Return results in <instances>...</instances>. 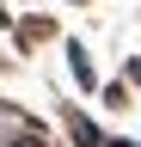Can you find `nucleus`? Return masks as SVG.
<instances>
[{"instance_id": "20e7f679", "label": "nucleus", "mask_w": 141, "mask_h": 147, "mask_svg": "<svg viewBox=\"0 0 141 147\" xmlns=\"http://www.w3.org/2000/svg\"><path fill=\"white\" fill-rule=\"evenodd\" d=\"M129 80H135V86H141V61H129Z\"/></svg>"}, {"instance_id": "7ed1b4c3", "label": "nucleus", "mask_w": 141, "mask_h": 147, "mask_svg": "<svg viewBox=\"0 0 141 147\" xmlns=\"http://www.w3.org/2000/svg\"><path fill=\"white\" fill-rule=\"evenodd\" d=\"M6 147H43V135H12Z\"/></svg>"}, {"instance_id": "f257e3e1", "label": "nucleus", "mask_w": 141, "mask_h": 147, "mask_svg": "<svg viewBox=\"0 0 141 147\" xmlns=\"http://www.w3.org/2000/svg\"><path fill=\"white\" fill-rule=\"evenodd\" d=\"M67 74L80 80V92H98V67H92V55H86V43H67Z\"/></svg>"}, {"instance_id": "f03ea898", "label": "nucleus", "mask_w": 141, "mask_h": 147, "mask_svg": "<svg viewBox=\"0 0 141 147\" xmlns=\"http://www.w3.org/2000/svg\"><path fill=\"white\" fill-rule=\"evenodd\" d=\"M67 129H74V147H104V135H98V129H92V123L80 117V110L67 117Z\"/></svg>"}]
</instances>
